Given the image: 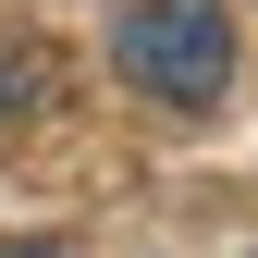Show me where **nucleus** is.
I'll list each match as a JSON object with an SVG mask.
<instances>
[{"label":"nucleus","instance_id":"1","mask_svg":"<svg viewBox=\"0 0 258 258\" xmlns=\"http://www.w3.org/2000/svg\"><path fill=\"white\" fill-rule=\"evenodd\" d=\"M111 61L160 111H209L234 86V13L221 0H123L111 13Z\"/></svg>","mask_w":258,"mask_h":258},{"label":"nucleus","instance_id":"2","mask_svg":"<svg viewBox=\"0 0 258 258\" xmlns=\"http://www.w3.org/2000/svg\"><path fill=\"white\" fill-rule=\"evenodd\" d=\"M25 99V49H0V111H13Z\"/></svg>","mask_w":258,"mask_h":258},{"label":"nucleus","instance_id":"3","mask_svg":"<svg viewBox=\"0 0 258 258\" xmlns=\"http://www.w3.org/2000/svg\"><path fill=\"white\" fill-rule=\"evenodd\" d=\"M0 258H61V246H0Z\"/></svg>","mask_w":258,"mask_h":258}]
</instances>
